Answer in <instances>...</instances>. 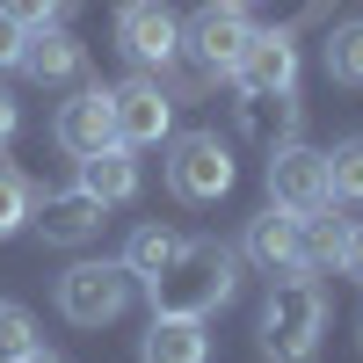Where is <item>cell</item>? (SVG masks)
I'll return each mask as SVG.
<instances>
[{"label":"cell","mask_w":363,"mask_h":363,"mask_svg":"<svg viewBox=\"0 0 363 363\" xmlns=\"http://www.w3.org/2000/svg\"><path fill=\"white\" fill-rule=\"evenodd\" d=\"M240 255H247L262 277H284V269H306V218L284 203H269L262 218H247V240H240Z\"/></svg>","instance_id":"obj_9"},{"label":"cell","mask_w":363,"mask_h":363,"mask_svg":"<svg viewBox=\"0 0 363 363\" xmlns=\"http://www.w3.org/2000/svg\"><path fill=\"white\" fill-rule=\"evenodd\" d=\"M247 44H255V22H247V8L240 0H211V8H196L189 22H182V51L196 58L203 73H240V58H247Z\"/></svg>","instance_id":"obj_4"},{"label":"cell","mask_w":363,"mask_h":363,"mask_svg":"<svg viewBox=\"0 0 363 363\" xmlns=\"http://www.w3.org/2000/svg\"><path fill=\"white\" fill-rule=\"evenodd\" d=\"M131 284L138 277L124 262H73L66 277H58V313H66L73 327H109V320H124Z\"/></svg>","instance_id":"obj_3"},{"label":"cell","mask_w":363,"mask_h":363,"mask_svg":"<svg viewBox=\"0 0 363 363\" xmlns=\"http://www.w3.org/2000/svg\"><path fill=\"white\" fill-rule=\"evenodd\" d=\"M80 189L102 196V203H131V196H138V160H131V145L116 138V145H102V153H87V160H80Z\"/></svg>","instance_id":"obj_15"},{"label":"cell","mask_w":363,"mask_h":363,"mask_svg":"<svg viewBox=\"0 0 363 363\" xmlns=\"http://www.w3.org/2000/svg\"><path fill=\"white\" fill-rule=\"evenodd\" d=\"M109 109H116V138L131 145H160L174 131V95L160 87V73H131V80H116L109 87Z\"/></svg>","instance_id":"obj_7"},{"label":"cell","mask_w":363,"mask_h":363,"mask_svg":"<svg viewBox=\"0 0 363 363\" xmlns=\"http://www.w3.org/2000/svg\"><path fill=\"white\" fill-rule=\"evenodd\" d=\"M342 240H349L342 218H320V211H306V269H342Z\"/></svg>","instance_id":"obj_19"},{"label":"cell","mask_w":363,"mask_h":363,"mask_svg":"<svg viewBox=\"0 0 363 363\" xmlns=\"http://www.w3.org/2000/svg\"><path fill=\"white\" fill-rule=\"evenodd\" d=\"M0 313H8V298H0Z\"/></svg>","instance_id":"obj_27"},{"label":"cell","mask_w":363,"mask_h":363,"mask_svg":"<svg viewBox=\"0 0 363 363\" xmlns=\"http://www.w3.org/2000/svg\"><path fill=\"white\" fill-rule=\"evenodd\" d=\"M233 284H240V255H233V247H218V240H182V255H174L145 291H153V313L211 320V313L233 298Z\"/></svg>","instance_id":"obj_2"},{"label":"cell","mask_w":363,"mask_h":363,"mask_svg":"<svg viewBox=\"0 0 363 363\" xmlns=\"http://www.w3.org/2000/svg\"><path fill=\"white\" fill-rule=\"evenodd\" d=\"M8 363H66V356H58V349H44V342H37V349H22V356H8Z\"/></svg>","instance_id":"obj_26"},{"label":"cell","mask_w":363,"mask_h":363,"mask_svg":"<svg viewBox=\"0 0 363 363\" xmlns=\"http://www.w3.org/2000/svg\"><path fill=\"white\" fill-rule=\"evenodd\" d=\"M22 349H37V320H29L22 306H8V313H0V363L22 356Z\"/></svg>","instance_id":"obj_22"},{"label":"cell","mask_w":363,"mask_h":363,"mask_svg":"<svg viewBox=\"0 0 363 363\" xmlns=\"http://www.w3.org/2000/svg\"><path fill=\"white\" fill-rule=\"evenodd\" d=\"M262 356L269 363H313L320 356V335H327V291L313 269H284L269 277V298H262Z\"/></svg>","instance_id":"obj_1"},{"label":"cell","mask_w":363,"mask_h":363,"mask_svg":"<svg viewBox=\"0 0 363 363\" xmlns=\"http://www.w3.org/2000/svg\"><path fill=\"white\" fill-rule=\"evenodd\" d=\"M240 8H247V0H240Z\"/></svg>","instance_id":"obj_28"},{"label":"cell","mask_w":363,"mask_h":363,"mask_svg":"<svg viewBox=\"0 0 363 363\" xmlns=\"http://www.w3.org/2000/svg\"><path fill=\"white\" fill-rule=\"evenodd\" d=\"M22 44H29V29L0 15V73H15V66H22Z\"/></svg>","instance_id":"obj_23"},{"label":"cell","mask_w":363,"mask_h":363,"mask_svg":"<svg viewBox=\"0 0 363 363\" xmlns=\"http://www.w3.org/2000/svg\"><path fill=\"white\" fill-rule=\"evenodd\" d=\"M174 255H182V233H167V225H138V233H131V247H124V269H131L138 284H153Z\"/></svg>","instance_id":"obj_16"},{"label":"cell","mask_w":363,"mask_h":363,"mask_svg":"<svg viewBox=\"0 0 363 363\" xmlns=\"http://www.w3.org/2000/svg\"><path fill=\"white\" fill-rule=\"evenodd\" d=\"M73 0H0V15L22 22V29H51V22H66Z\"/></svg>","instance_id":"obj_21"},{"label":"cell","mask_w":363,"mask_h":363,"mask_svg":"<svg viewBox=\"0 0 363 363\" xmlns=\"http://www.w3.org/2000/svg\"><path fill=\"white\" fill-rule=\"evenodd\" d=\"M51 138L66 145L73 160H87V153H102V145H116V109H109V87H80L73 102H58Z\"/></svg>","instance_id":"obj_11"},{"label":"cell","mask_w":363,"mask_h":363,"mask_svg":"<svg viewBox=\"0 0 363 363\" xmlns=\"http://www.w3.org/2000/svg\"><path fill=\"white\" fill-rule=\"evenodd\" d=\"M269 203H284V211H327L335 196H327V153H313V145H269Z\"/></svg>","instance_id":"obj_8"},{"label":"cell","mask_w":363,"mask_h":363,"mask_svg":"<svg viewBox=\"0 0 363 363\" xmlns=\"http://www.w3.org/2000/svg\"><path fill=\"white\" fill-rule=\"evenodd\" d=\"M102 211H109V203H102V196H87L80 182H73V189H44L37 211H29V225H37L51 247H87V240L102 233Z\"/></svg>","instance_id":"obj_10"},{"label":"cell","mask_w":363,"mask_h":363,"mask_svg":"<svg viewBox=\"0 0 363 363\" xmlns=\"http://www.w3.org/2000/svg\"><path fill=\"white\" fill-rule=\"evenodd\" d=\"M138 363H211V335L189 313H153V327L138 335Z\"/></svg>","instance_id":"obj_14"},{"label":"cell","mask_w":363,"mask_h":363,"mask_svg":"<svg viewBox=\"0 0 363 363\" xmlns=\"http://www.w3.org/2000/svg\"><path fill=\"white\" fill-rule=\"evenodd\" d=\"M22 73L37 80V87H73L87 73V44L73 37V29H29V44H22Z\"/></svg>","instance_id":"obj_13"},{"label":"cell","mask_w":363,"mask_h":363,"mask_svg":"<svg viewBox=\"0 0 363 363\" xmlns=\"http://www.w3.org/2000/svg\"><path fill=\"white\" fill-rule=\"evenodd\" d=\"M327 80L363 87V22H342L335 37H327Z\"/></svg>","instance_id":"obj_18"},{"label":"cell","mask_w":363,"mask_h":363,"mask_svg":"<svg viewBox=\"0 0 363 363\" xmlns=\"http://www.w3.org/2000/svg\"><path fill=\"white\" fill-rule=\"evenodd\" d=\"M116 51H124L138 73H167L182 58V15L167 0H124V8H116Z\"/></svg>","instance_id":"obj_6"},{"label":"cell","mask_w":363,"mask_h":363,"mask_svg":"<svg viewBox=\"0 0 363 363\" xmlns=\"http://www.w3.org/2000/svg\"><path fill=\"white\" fill-rule=\"evenodd\" d=\"M15 124H22V109H15V95H8V87H0V145L15 138Z\"/></svg>","instance_id":"obj_25"},{"label":"cell","mask_w":363,"mask_h":363,"mask_svg":"<svg viewBox=\"0 0 363 363\" xmlns=\"http://www.w3.org/2000/svg\"><path fill=\"white\" fill-rule=\"evenodd\" d=\"M29 211H37V189H29V174L0 167V240H15L29 225Z\"/></svg>","instance_id":"obj_20"},{"label":"cell","mask_w":363,"mask_h":363,"mask_svg":"<svg viewBox=\"0 0 363 363\" xmlns=\"http://www.w3.org/2000/svg\"><path fill=\"white\" fill-rule=\"evenodd\" d=\"M342 277L363 284V225H349V240H342Z\"/></svg>","instance_id":"obj_24"},{"label":"cell","mask_w":363,"mask_h":363,"mask_svg":"<svg viewBox=\"0 0 363 363\" xmlns=\"http://www.w3.org/2000/svg\"><path fill=\"white\" fill-rule=\"evenodd\" d=\"M167 189L182 203H218L233 189V153L218 131H182L167 138Z\"/></svg>","instance_id":"obj_5"},{"label":"cell","mask_w":363,"mask_h":363,"mask_svg":"<svg viewBox=\"0 0 363 363\" xmlns=\"http://www.w3.org/2000/svg\"><path fill=\"white\" fill-rule=\"evenodd\" d=\"M327 196L335 203H363V138H342L327 153Z\"/></svg>","instance_id":"obj_17"},{"label":"cell","mask_w":363,"mask_h":363,"mask_svg":"<svg viewBox=\"0 0 363 363\" xmlns=\"http://www.w3.org/2000/svg\"><path fill=\"white\" fill-rule=\"evenodd\" d=\"M233 80H240V95H291L298 87V44L284 29H255V44H247Z\"/></svg>","instance_id":"obj_12"}]
</instances>
